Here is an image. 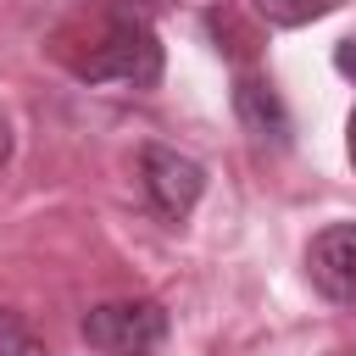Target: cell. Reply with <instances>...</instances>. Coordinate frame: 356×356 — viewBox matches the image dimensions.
<instances>
[{"instance_id":"obj_1","label":"cell","mask_w":356,"mask_h":356,"mask_svg":"<svg viewBox=\"0 0 356 356\" xmlns=\"http://www.w3.org/2000/svg\"><path fill=\"white\" fill-rule=\"evenodd\" d=\"M83 83H128V89H156L161 83V39L150 28V6L139 0H106L100 28L89 56L72 61Z\"/></svg>"},{"instance_id":"obj_6","label":"cell","mask_w":356,"mask_h":356,"mask_svg":"<svg viewBox=\"0 0 356 356\" xmlns=\"http://www.w3.org/2000/svg\"><path fill=\"white\" fill-rule=\"evenodd\" d=\"M339 6L345 0H250V11L261 22H273V28H306V22H317V17L339 11Z\"/></svg>"},{"instance_id":"obj_12","label":"cell","mask_w":356,"mask_h":356,"mask_svg":"<svg viewBox=\"0 0 356 356\" xmlns=\"http://www.w3.org/2000/svg\"><path fill=\"white\" fill-rule=\"evenodd\" d=\"M339 356H356V350H339Z\"/></svg>"},{"instance_id":"obj_9","label":"cell","mask_w":356,"mask_h":356,"mask_svg":"<svg viewBox=\"0 0 356 356\" xmlns=\"http://www.w3.org/2000/svg\"><path fill=\"white\" fill-rule=\"evenodd\" d=\"M334 67L356 83V39H339V50H334Z\"/></svg>"},{"instance_id":"obj_8","label":"cell","mask_w":356,"mask_h":356,"mask_svg":"<svg viewBox=\"0 0 356 356\" xmlns=\"http://www.w3.org/2000/svg\"><path fill=\"white\" fill-rule=\"evenodd\" d=\"M0 356H50V350L33 339V328H28L11 306H0Z\"/></svg>"},{"instance_id":"obj_5","label":"cell","mask_w":356,"mask_h":356,"mask_svg":"<svg viewBox=\"0 0 356 356\" xmlns=\"http://www.w3.org/2000/svg\"><path fill=\"white\" fill-rule=\"evenodd\" d=\"M234 117H239V128H245L256 145H273V150H284L289 134H295V117H289L284 95H278L273 78H261V72H239V78H234Z\"/></svg>"},{"instance_id":"obj_2","label":"cell","mask_w":356,"mask_h":356,"mask_svg":"<svg viewBox=\"0 0 356 356\" xmlns=\"http://www.w3.org/2000/svg\"><path fill=\"white\" fill-rule=\"evenodd\" d=\"M167 306L150 300V295H134V300H100L78 317V334L89 350L100 356H156L167 345Z\"/></svg>"},{"instance_id":"obj_3","label":"cell","mask_w":356,"mask_h":356,"mask_svg":"<svg viewBox=\"0 0 356 356\" xmlns=\"http://www.w3.org/2000/svg\"><path fill=\"white\" fill-rule=\"evenodd\" d=\"M139 189L161 222H184L195 211V200L206 195V167L172 145H145L139 150Z\"/></svg>"},{"instance_id":"obj_10","label":"cell","mask_w":356,"mask_h":356,"mask_svg":"<svg viewBox=\"0 0 356 356\" xmlns=\"http://www.w3.org/2000/svg\"><path fill=\"white\" fill-rule=\"evenodd\" d=\"M345 156H350V167H356V106H350V117H345Z\"/></svg>"},{"instance_id":"obj_7","label":"cell","mask_w":356,"mask_h":356,"mask_svg":"<svg viewBox=\"0 0 356 356\" xmlns=\"http://www.w3.org/2000/svg\"><path fill=\"white\" fill-rule=\"evenodd\" d=\"M206 33L217 39V50H222L228 61H239V56H250V50H256V33H245V28H239V17H234L228 6H211V11H206Z\"/></svg>"},{"instance_id":"obj_11","label":"cell","mask_w":356,"mask_h":356,"mask_svg":"<svg viewBox=\"0 0 356 356\" xmlns=\"http://www.w3.org/2000/svg\"><path fill=\"white\" fill-rule=\"evenodd\" d=\"M6 161H11V122H6V111H0V172H6Z\"/></svg>"},{"instance_id":"obj_4","label":"cell","mask_w":356,"mask_h":356,"mask_svg":"<svg viewBox=\"0 0 356 356\" xmlns=\"http://www.w3.org/2000/svg\"><path fill=\"white\" fill-rule=\"evenodd\" d=\"M306 278L323 300L334 306H356V217L328 222L312 245H306Z\"/></svg>"}]
</instances>
